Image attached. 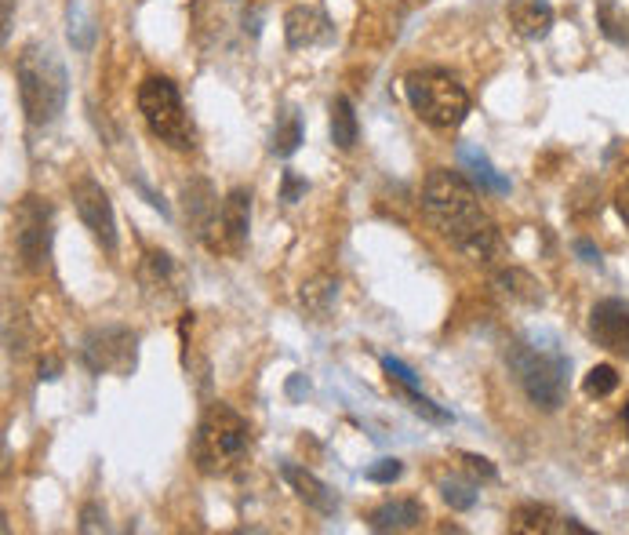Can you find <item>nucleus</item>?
Returning <instances> with one entry per match:
<instances>
[{
    "instance_id": "dca6fc26",
    "label": "nucleus",
    "mask_w": 629,
    "mask_h": 535,
    "mask_svg": "<svg viewBox=\"0 0 629 535\" xmlns=\"http://www.w3.org/2000/svg\"><path fill=\"white\" fill-rule=\"evenodd\" d=\"M339 303V277H331V273H317L310 281H302L299 288V306L306 310V317L313 321H324L331 310Z\"/></svg>"
},
{
    "instance_id": "bb28decb",
    "label": "nucleus",
    "mask_w": 629,
    "mask_h": 535,
    "mask_svg": "<svg viewBox=\"0 0 629 535\" xmlns=\"http://www.w3.org/2000/svg\"><path fill=\"white\" fill-rule=\"evenodd\" d=\"M400 394L408 397V401H411V408H415V412H419L422 419H430V423H437V426H448L451 419H455V415H451L448 408H440V404H433L430 397L422 394L419 386H415V390H400Z\"/></svg>"
},
{
    "instance_id": "4be33fe9",
    "label": "nucleus",
    "mask_w": 629,
    "mask_h": 535,
    "mask_svg": "<svg viewBox=\"0 0 629 535\" xmlns=\"http://www.w3.org/2000/svg\"><path fill=\"white\" fill-rule=\"evenodd\" d=\"M302 146V121L299 113H284L273 128V139H270V153L273 157H291V153Z\"/></svg>"
},
{
    "instance_id": "ddd939ff",
    "label": "nucleus",
    "mask_w": 629,
    "mask_h": 535,
    "mask_svg": "<svg viewBox=\"0 0 629 535\" xmlns=\"http://www.w3.org/2000/svg\"><path fill=\"white\" fill-rule=\"evenodd\" d=\"M328 30H331L328 15L320 8H313V4H295L284 15V41H288V48H313V44H320L328 37Z\"/></svg>"
},
{
    "instance_id": "f8f14e48",
    "label": "nucleus",
    "mask_w": 629,
    "mask_h": 535,
    "mask_svg": "<svg viewBox=\"0 0 629 535\" xmlns=\"http://www.w3.org/2000/svg\"><path fill=\"white\" fill-rule=\"evenodd\" d=\"M280 477H284L291 492L299 495V499L310 506V510H317L320 517H331L335 510H339V495L331 492V488L324 485L317 474H310L306 466L284 463V466H280Z\"/></svg>"
},
{
    "instance_id": "f257e3e1",
    "label": "nucleus",
    "mask_w": 629,
    "mask_h": 535,
    "mask_svg": "<svg viewBox=\"0 0 629 535\" xmlns=\"http://www.w3.org/2000/svg\"><path fill=\"white\" fill-rule=\"evenodd\" d=\"M422 212L466 259L488 263L502 252L499 226L480 208L473 179H466L462 172H448V168L430 172L422 186Z\"/></svg>"
},
{
    "instance_id": "412c9836",
    "label": "nucleus",
    "mask_w": 629,
    "mask_h": 535,
    "mask_svg": "<svg viewBox=\"0 0 629 535\" xmlns=\"http://www.w3.org/2000/svg\"><path fill=\"white\" fill-rule=\"evenodd\" d=\"M495 284H499L502 292L517 299V303H528V306H542L546 292H542V284L531 277L528 270H520V266H510V270H499L495 273Z\"/></svg>"
},
{
    "instance_id": "9b49d317",
    "label": "nucleus",
    "mask_w": 629,
    "mask_h": 535,
    "mask_svg": "<svg viewBox=\"0 0 629 535\" xmlns=\"http://www.w3.org/2000/svg\"><path fill=\"white\" fill-rule=\"evenodd\" d=\"M590 335L608 354L629 357V303L626 299H600L590 310Z\"/></svg>"
},
{
    "instance_id": "9d476101",
    "label": "nucleus",
    "mask_w": 629,
    "mask_h": 535,
    "mask_svg": "<svg viewBox=\"0 0 629 535\" xmlns=\"http://www.w3.org/2000/svg\"><path fill=\"white\" fill-rule=\"evenodd\" d=\"M248 230H251V190L237 186V190L226 193V201L219 208V223L211 226L204 244H208L211 252L237 255L248 244Z\"/></svg>"
},
{
    "instance_id": "f704fd0d",
    "label": "nucleus",
    "mask_w": 629,
    "mask_h": 535,
    "mask_svg": "<svg viewBox=\"0 0 629 535\" xmlns=\"http://www.w3.org/2000/svg\"><path fill=\"white\" fill-rule=\"evenodd\" d=\"M288 394H291V401H299L302 394H310V379H306V375H295V379L288 383Z\"/></svg>"
},
{
    "instance_id": "a211bd4d",
    "label": "nucleus",
    "mask_w": 629,
    "mask_h": 535,
    "mask_svg": "<svg viewBox=\"0 0 629 535\" xmlns=\"http://www.w3.org/2000/svg\"><path fill=\"white\" fill-rule=\"evenodd\" d=\"M459 164H462V172H470V179L477 182L480 190H488V193H510V179L506 175L495 172V164L484 157V153L477 150V146H466L462 142L459 146Z\"/></svg>"
},
{
    "instance_id": "b1692460",
    "label": "nucleus",
    "mask_w": 629,
    "mask_h": 535,
    "mask_svg": "<svg viewBox=\"0 0 629 535\" xmlns=\"http://www.w3.org/2000/svg\"><path fill=\"white\" fill-rule=\"evenodd\" d=\"M597 26L600 33L615 44H629V30H626V19L619 15V4L615 0H600L597 4Z\"/></svg>"
},
{
    "instance_id": "6e6552de",
    "label": "nucleus",
    "mask_w": 629,
    "mask_h": 535,
    "mask_svg": "<svg viewBox=\"0 0 629 535\" xmlns=\"http://www.w3.org/2000/svg\"><path fill=\"white\" fill-rule=\"evenodd\" d=\"M15 230V252L30 273H40L51 259V204L44 197H22L11 215Z\"/></svg>"
},
{
    "instance_id": "39448f33",
    "label": "nucleus",
    "mask_w": 629,
    "mask_h": 535,
    "mask_svg": "<svg viewBox=\"0 0 629 535\" xmlns=\"http://www.w3.org/2000/svg\"><path fill=\"white\" fill-rule=\"evenodd\" d=\"M404 95L419 121L437 132H451L470 117V95L448 70H415L404 77Z\"/></svg>"
},
{
    "instance_id": "7c9ffc66",
    "label": "nucleus",
    "mask_w": 629,
    "mask_h": 535,
    "mask_svg": "<svg viewBox=\"0 0 629 535\" xmlns=\"http://www.w3.org/2000/svg\"><path fill=\"white\" fill-rule=\"evenodd\" d=\"M80 532L91 535V532H106V510H102L99 503H84V510H80Z\"/></svg>"
},
{
    "instance_id": "473e14b6",
    "label": "nucleus",
    "mask_w": 629,
    "mask_h": 535,
    "mask_svg": "<svg viewBox=\"0 0 629 535\" xmlns=\"http://www.w3.org/2000/svg\"><path fill=\"white\" fill-rule=\"evenodd\" d=\"M615 208H619L622 223L629 226V161L622 164V182H619V190H615Z\"/></svg>"
},
{
    "instance_id": "aec40b11",
    "label": "nucleus",
    "mask_w": 629,
    "mask_h": 535,
    "mask_svg": "<svg viewBox=\"0 0 629 535\" xmlns=\"http://www.w3.org/2000/svg\"><path fill=\"white\" fill-rule=\"evenodd\" d=\"M328 113H331V121H328L331 142H335L339 150H353V146H357V139H360V121H357L353 102L346 99V95H335V99H331V106H328Z\"/></svg>"
},
{
    "instance_id": "4c0bfd02",
    "label": "nucleus",
    "mask_w": 629,
    "mask_h": 535,
    "mask_svg": "<svg viewBox=\"0 0 629 535\" xmlns=\"http://www.w3.org/2000/svg\"><path fill=\"white\" fill-rule=\"evenodd\" d=\"M622 423H626V437H629V404L622 408Z\"/></svg>"
},
{
    "instance_id": "423d86ee",
    "label": "nucleus",
    "mask_w": 629,
    "mask_h": 535,
    "mask_svg": "<svg viewBox=\"0 0 629 535\" xmlns=\"http://www.w3.org/2000/svg\"><path fill=\"white\" fill-rule=\"evenodd\" d=\"M139 113L146 128L171 150H193V124L179 88L168 77H146L139 84Z\"/></svg>"
},
{
    "instance_id": "2eb2a0df",
    "label": "nucleus",
    "mask_w": 629,
    "mask_h": 535,
    "mask_svg": "<svg viewBox=\"0 0 629 535\" xmlns=\"http://www.w3.org/2000/svg\"><path fill=\"white\" fill-rule=\"evenodd\" d=\"M510 26L520 33V37H528V41H542L553 26V8L550 0H510Z\"/></svg>"
},
{
    "instance_id": "4468645a",
    "label": "nucleus",
    "mask_w": 629,
    "mask_h": 535,
    "mask_svg": "<svg viewBox=\"0 0 629 535\" xmlns=\"http://www.w3.org/2000/svg\"><path fill=\"white\" fill-rule=\"evenodd\" d=\"M426 521V506L419 499H386L379 503L375 510L368 514V528L371 532H411V528H419Z\"/></svg>"
},
{
    "instance_id": "20e7f679",
    "label": "nucleus",
    "mask_w": 629,
    "mask_h": 535,
    "mask_svg": "<svg viewBox=\"0 0 629 535\" xmlns=\"http://www.w3.org/2000/svg\"><path fill=\"white\" fill-rule=\"evenodd\" d=\"M251 448V426L230 404H208L193 434V463L200 474H230L233 466L248 455Z\"/></svg>"
},
{
    "instance_id": "f03ea898",
    "label": "nucleus",
    "mask_w": 629,
    "mask_h": 535,
    "mask_svg": "<svg viewBox=\"0 0 629 535\" xmlns=\"http://www.w3.org/2000/svg\"><path fill=\"white\" fill-rule=\"evenodd\" d=\"M506 364H510L513 379L520 390L528 394V401L542 412H557L564 397H568V372L571 361L557 350L550 335H524L506 346Z\"/></svg>"
},
{
    "instance_id": "2f4dec72",
    "label": "nucleus",
    "mask_w": 629,
    "mask_h": 535,
    "mask_svg": "<svg viewBox=\"0 0 629 535\" xmlns=\"http://www.w3.org/2000/svg\"><path fill=\"white\" fill-rule=\"evenodd\" d=\"M462 466L470 470V477H480V481H495V477H499V470H495V466H491V459H484V455L466 452V455H462Z\"/></svg>"
},
{
    "instance_id": "a878e982",
    "label": "nucleus",
    "mask_w": 629,
    "mask_h": 535,
    "mask_svg": "<svg viewBox=\"0 0 629 535\" xmlns=\"http://www.w3.org/2000/svg\"><path fill=\"white\" fill-rule=\"evenodd\" d=\"M582 390H586V397H608L619 390V372L611 368V364H597V368H590L586 372V379H582Z\"/></svg>"
},
{
    "instance_id": "6ab92c4d",
    "label": "nucleus",
    "mask_w": 629,
    "mask_h": 535,
    "mask_svg": "<svg viewBox=\"0 0 629 535\" xmlns=\"http://www.w3.org/2000/svg\"><path fill=\"white\" fill-rule=\"evenodd\" d=\"M560 514L546 503H520L510 517L513 535H553L557 532Z\"/></svg>"
},
{
    "instance_id": "5701e85b",
    "label": "nucleus",
    "mask_w": 629,
    "mask_h": 535,
    "mask_svg": "<svg viewBox=\"0 0 629 535\" xmlns=\"http://www.w3.org/2000/svg\"><path fill=\"white\" fill-rule=\"evenodd\" d=\"M142 284L150 292H160V288L175 284V263H171L168 252H146V259H142Z\"/></svg>"
},
{
    "instance_id": "f3484780",
    "label": "nucleus",
    "mask_w": 629,
    "mask_h": 535,
    "mask_svg": "<svg viewBox=\"0 0 629 535\" xmlns=\"http://www.w3.org/2000/svg\"><path fill=\"white\" fill-rule=\"evenodd\" d=\"M186 215H190V223L200 241L211 233V226L219 223V204H215V193H211L208 182L197 179L186 186Z\"/></svg>"
},
{
    "instance_id": "72a5a7b5",
    "label": "nucleus",
    "mask_w": 629,
    "mask_h": 535,
    "mask_svg": "<svg viewBox=\"0 0 629 535\" xmlns=\"http://www.w3.org/2000/svg\"><path fill=\"white\" fill-rule=\"evenodd\" d=\"M553 535H593V532L586 525H579L575 517H560V521H557V532H553Z\"/></svg>"
},
{
    "instance_id": "393cba45",
    "label": "nucleus",
    "mask_w": 629,
    "mask_h": 535,
    "mask_svg": "<svg viewBox=\"0 0 629 535\" xmlns=\"http://www.w3.org/2000/svg\"><path fill=\"white\" fill-rule=\"evenodd\" d=\"M440 495H444V503L451 510H473L477 506V488H473V481H462V477L440 481Z\"/></svg>"
},
{
    "instance_id": "c9c22d12",
    "label": "nucleus",
    "mask_w": 629,
    "mask_h": 535,
    "mask_svg": "<svg viewBox=\"0 0 629 535\" xmlns=\"http://www.w3.org/2000/svg\"><path fill=\"white\" fill-rule=\"evenodd\" d=\"M59 368H62V364L55 361V357L40 361V383H51V379H59Z\"/></svg>"
},
{
    "instance_id": "0eeeda50",
    "label": "nucleus",
    "mask_w": 629,
    "mask_h": 535,
    "mask_svg": "<svg viewBox=\"0 0 629 535\" xmlns=\"http://www.w3.org/2000/svg\"><path fill=\"white\" fill-rule=\"evenodd\" d=\"M80 361L91 375H131L139 364V335L120 324H106L84 335Z\"/></svg>"
},
{
    "instance_id": "c85d7f7f",
    "label": "nucleus",
    "mask_w": 629,
    "mask_h": 535,
    "mask_svg": "<svg viewBox=\"0 0 629 535\" xmlns=\"http://www.w3.org/2000/svg\"><path fill=\"white\" fill-rule=\"evenodd\" d=\"M404 474V463L400 459H379L375 466H368V481H375V485H393L397 477Z\"/></svg>"
},
{
    "instance_id": "cd10ccee",
    "label": "nucleus",
    "mask_w": 629,
    "mask_h": 535,
    "mask_svg": "<svg viewBox=\"0 0 629 535\" xmlns=\"http://www.w3.org/2000/svg\"><path fill=\"white\" fill-rule=\"evenodd\" d=\"M91 37H95V26H91V19L80 15V0H70V41H73V48L88 51Z\"/></svg>"
},
{
    "instance_id": "1a4fd4ad",
    "label": "nucleus",
    "mask_w": 629,
    "mask_h": 535,
    "mask_svg": "<svg viewBox=\"0 0 629 535\" xmlns=\"http://www.w3.org/2000/svg\"><path fill=\"white\" fill-rule=\"evenodd\" d=\"M73 208H77L80 223L88 226L91 237H95L106 252H117V219H113L110 193L102 190L91 175H80V179L73 182Z\"/></svg>"
},
{
    "instance_id": "e433bc0d",
    "label": "nucleus",
    "mask_w": 629,
    "mask_h": 535,
    "mask_svg": "<svg viewBox=\"0 0 629 535\" xmlns=\"http://www.w3.org/2000/svg\"><path fill=\"white\" fill-rule=\"evenodd\" d=\"M575 252H579L582 259H586V263H600V252L593 248L590 241H575Z\"/></svg>"
},
{
    "instance_id": "c756f323",
    "label": "nucleus",
    "mask_w": 629,
    "mask_h": 535,
    "mask_svg": "<svg viewBox=\"0 0 629 535\" xmlns=\"http://www.w3.org/2000/svg\"><path fill=\"white\" fill-rule=\"evenodd\" d=\"M306 190H310V182L302 179L299 172H284V175H280V201H284V204H295L299 197H306Z\"/></svg>"
},
{
    "instance_id": "7ed1b4c3",
    "label": "nucleus",
    "mask_w": 629,
    "mask_h": 535,
    "mask_svg": "<svg viewBox=\"0 0 629 535\" xmlns=\"http://www.w3.org/2000/svg\"><path fill=\"white\" fill-rule=\"evenodd\" d=\"M15 84H19L26 121L37 128L59 121V113L66 110V95H70V77H66V66L55 55V48L26 44L15 59Z\"/></svg>"
}]
</instances>
